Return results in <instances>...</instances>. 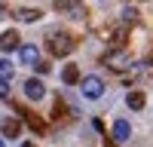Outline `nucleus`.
<instances>
[{
  "label": "nucleus",
  "mask_w": 153,
  "mask_h": 147,
  "mask_svg": "<svg viewBox=\"0 0 153 147\" xmlns=\"http://www.w3.org/2000/svg\"><path fill=\"white\" fill-rule=\"evenodd\" d=\"M74 49V37L65 34V31H55V34H49V52L52 55H68Z\"/></svg>",
  "instance_id": "f257e3e1"
},
{
  "label": "nucleus",
  "mask_w": 153,
  "mask_h": 147,
  "mask_svg": "<svg viewBox=\"0 0 153 147\" xmlns=\"http://www.w3.org/2000/svg\"><path fill=\"white\" fill-rule=\"evenodd\" d=\"M80 89H83L86 98H101L104 95V83H101V77H83Z\"/></svg>",
  "instance_id": "f03ea898"
},
{
  "label": "nucleus",
  "mask_w": 153,
  "mask_h": 147,
  "mask_svg": "<svg viewBox=\"0 0 153 147\" xmlns=\"http://www.w3.org/2000/svg\"><path fill=\"white\" fill-rule=\"evenodd\" d=\"M25 95H28L31 101H40V98L46 95V86H43L40 80H34V77H31V80H25Z\"/></svg>",
  "instance_id": "7ed1b4c3"
},
{
  "label": "nucleus",
  "mask_w": 153,
  "mask_h": 147,
  "mask_svg": "<svg viewBox=\"0 0 153 147\" xmlns=\"http://www.w3.org/2000/svg\"><path fill=\"white\" fill-rule=\"evenodd\" d=\"M22 37L16 34V31H3V34H0V49H3V52H12V49H19L22 43Z\"/></svg>",
  "instance_id": "20e7f679"
},
{
  "label": "nucleus",
  "mask_w": 153,
  "mask_h": 147,
  "mask_svg": "<svg viewBox=\"0 0 153 147\" xmlns=\"http://www.w3.org/2000/svg\"><path fill=\"white\" fill-rule=\"evenodd\" d=\"M19 58L25 61V65H37V61H40V52H37V46L25 43V46H19Z\"/></svg>",
  "instance_id": "39448f33"
},
{
  "label": "nucleus",
  "mask_w": 153,
  "mask_h": 147,
  "mask_svg": "<svg viewBox=\"0 0 153 147\" xmlns=\"http://www.w3.org/2000/svg\"><path fill=\"white\" fill-rule=\"evenodd\" d=\"M129 135H132V126H129V122H126V120H117V122H113V141H129Z\"/></svg>",
  "instance_id": "423d86ee"
},
{
  "label": "nucleus",
  "mask_w": 153,
  "mask_h": 147,
  "mask_svg": "<svg viewBox=\"0 0 153 147\" xmlns=\"http://www.w3.org/2000/svg\"><path fill=\"white\" fill-rule=\"evenodd\" d=\"M0 129H3V138H19L22 122H19V120H12V117H6L3 122H0Z\"/></svg>",
  "instance_id": "0eeeda50"
},
{
  "label": "nucleus",
  "mask_w": 153,
  "mask_h": 147,
  "mask_svg": "<svg viewBox=\"0 0 153 147\" xmlns=\"http://www.w3.org/2000/svg\"><path fill=\"white\" fill-rule=\"evenodd\" d=\"M144 101H147L144 92H138V89H132L129 95H126V104H129L132 110H141V107H144Z\"/></svg>",
  "instance_id": "6e6552de"
},
{
  "label": "nucleus",
  "mask_w": 153,
  "mask_h": 147,
  "mask_svg": "<svg viewBox=\"0 0 153 147\" xmlns=\"http://www.w3.org/2000/svg\"><path fill=\"white\" fill-rule=\"evenodd\" d=\"M55 9H68V12H74V16H86L76 0H55Z\"/></svg>",
  "instance_id": "1a4fd4ad"
},
{
  "label": "nucleus",
  "mask_w": 153,
  "mask_h": 147,
  "mask_svg": "<svg viewBox=\"0 0 153 147\" xmlns=\"http://www.w3.org/2000/svg\"><path fill=\"white\" fill-rule=\"evenodd\" d=\"M61 80H65L68 86H74V83H80V68H76V65H68L65 71H61Z\"/></svg>",
  "instance_id": "9d476101"
},
{
  "label": "nucleus",
  "mask_w": 153,
  "mask_h": 147,
  "mask_svg": "<svg viewBox=\"0 0 153 147\" xmlns=\"http://www.w3.org/2000/svg\"><path fill=\"white\" fill-rule=\"evenodd\" d=\"M16 19L19 22H37V19H40V9H19Z\"/></svg>",
  "instance_id": "9b49d317"
},
{
  "label": "nucleus",
  "mask_w": 153,
  "mask_h": 147,
  "mask_svg": "<svg viewBox=\"0 0 153 147\" xmlns=\"http://www.w3.org/2000/svg\"><path fill=\"white\" fill-rule=\"evenodd\" d=\"M22 114H25V120H28V126H31V129H37V132H43V129H46V122H43L40 117H34V114H28V110H22Z\"/></svg>",
  "instance_id": "f8f14e48"
},
{
  "label": "nucleus",
  "mask_w": 153,
  "mask_h": 147,
  "mask_svg": "<svg viewBox=\"0 0 153 147\" xmlns=\"http://www.w3.org/2000/svg\"><path fill=\"white\" fill-rule=\"evenodd\" d=\"M9 77H12V65L0 58V80H9Z\"/></svg>",
  "instance_id": "ddd939ff"
},
{
  "label": "nucleus",
  "mask_w": 153,
  "mask_h": 147,
  "mask_svg": "<svg viewBox=\"0 0 153 147\" xmlns=\"http://www.w3.org/2000/svg\"><path fill=\"white\" fill-rule=\"evenodd\" d=\"M0 98H9V80H0Z\"/></svg>",
  "instance_id": "4468645a"
},
{
  "label": "nucleus",
  "mask_w": 153,
  "mask_h": 147,
  "mask_svg": "<svg viewBox=\"0 0 153 147\" xmlns=\"http://www.w3.org/2000/svg\"><path fill=\"white\" fill-rule=\"evenodd\" d=\"M34 71H37V74H49V65H46V61H37Z\"/></svg>",
  "instance_id": "2eb2a0df"
},
{
  "label": "nucleus",
  "mask_w": 153,
  "mask_h": 147,
  "mask_svg": "<svg viewBox=\"0 0 153 147\" xmlns=\"http://www.w3.org/2000/svg\"><path fill=\"white\" fill-rule=\"evenodd\" d=\"M144 65H153V49L147 52V58H144Z\"/></svg>",
  "instance_id": "dca6fc26"
},
{
  "label": "nucleus",
  "mask_w": 153,
  "mask_h": 147,
  "mask_svg": "<svg viewBox=\"0 0 153 147\" xmlns=\"http://www.w3.org/2000/svg\"><path fill=\"white\" fill-rule=\"evenodd\" d=\"M22 147H37V144H31V141H25V144H22Z\"/></svg>",
  "instance_id": "f3484780"
},
{
  "label": "nucleus",
  "mask_w": 153,
  "mask_h": 147,
  "mask_svg": "<svg viewBox=\"0 0 153 147\" xmlns=\"http://www.w3.org/2000/svg\"><path fill=\"white\" fill-rule=\"evenodd\" d=\"M0 147H6V144H3V141H0Z\"/></svg>",
  "instance_id": "a211bd4d"
}]
</instances>
